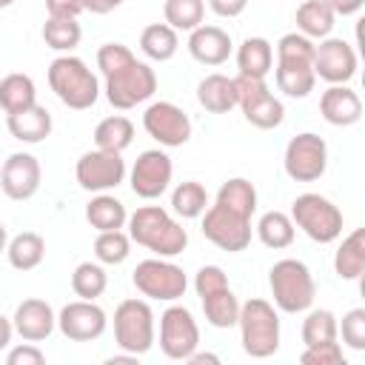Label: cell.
Listing matches in <instances>:
<instances>
[{
	"label": "cell",
	"instance_id": "6da1fadb",
	"mask_svg": "<svg viewBox=\"0 0 365 365\" xmlns=\"http://www.w3.org/2000/svg\"><path fill=\"white\" fill-rule=\"evenodd\" d=\"M128 234L157 257H177L188 245V231L160 205H140L128 217Z\"/></svg>",
	"mask_w": 365,
	"mask_h": 365
},
{
	"label": "cell",
	"instance_id": "7a4b0ae2",
	"mask_svg": "<svg viewBox=\"0 0 365 365\" xmlns=\"http://www.w3.org/2000/svg\"><path fill=\"white\" fill-rule=\"evenodd\" d=\"M48 86L57 94V100L74 111H86L100 97V83L94 71L74 54L54 57L48 66Z\"/></svg>",
	"mask_w": 365,
	"mask_h": 365
},
{
	"label": "cell",
	"instance_id": "3957f363",
	"mask_svg": "<svg viewBox=\"0 0 365 365\" xmlns=\"http://www.w3.org/2000/svg\"><path fill=\"white\" fill-rule=\"evenodd\" d=\"M268 288L274 297V305L285 314H302L314 305L317 282L302 259H279L268 271Z\"/></svg>",
	"mask_w": 365,
	"mask_h": 365
},
{
	"label": "cell",
	"instance_id": "277c9868",
	"mask_svg": "<svg viewBox=\"0 0 365 365\" xmlns=\"http://www.w3.org/2000/svg\"><path fill=\"white\" fill-rule=\"evenodd\" d=\"M240 342L254 359H265L279 348V314L268 299H248L240 308Z\"/></svg>",
	"mask_w": 365,
	"mask_h": 365
},
{
	"label": "cell",
	"instance_id": "5b68a950",
	"mask_svg": "<svg viewBox=\"0 0 365 365\" xmlns=\"http://www.w3.org/2000/svg\"><path fill=\"white\" fill-rule=\"evenodd\" d=\"M291 220L294 225L314 242L328 245L334 240H339L342 234V211L322 194H299L291 202Z\"/></svg>",
	"mask_w": 365,
	"mask_h": 365
},
{
	"label": "cell",
	"instance_id": "8992f818",
	"mask_svg": "<svg viewBox=\"0 0 365 365\" xmlns=\"http://www.w3.org/2000/svg\"><path fill=\"white\" fill-rule=\"evenodd\" d=\"M114 342L128 354H148L154 345V311L145 299H123L114 311Z\"/></svg>",
	"mask_w": 365,
	"mask_h": 365
},
{
	"label": "cell",
	"instance_id": "52a82bcc",
	"mask_svg": "<svg viewBox=\"0 0 365 365\" xmlns=\"http://www.w3.org/2000/svg\"><path fill=\"white\" fill-rule=\"evenodd\" d=\"M154 91H157V74L143 60H131L128 66L106 77V100L120 111H128L151 100Z\"/></svg>",
	"mask_w": 365,
	"mask_h": 365
},
{
	"label": "cell",
	"instance_id": "ba28073f",
	"mask_svg": "<svg viewBox=\"0 0 365 365\" xmlns=\"http://www.w3.org/2000/svg\"><path fill=\"white\" fill-rule=\"evenodd\" d=\"M131 282L143 297L160 299V302H174L188 288L185 271L180 265L168 262V257H151V259L137 262V268L131 274Z\"/></svg>",
	"mask_w": 365,
	"mask_h": 365
},
{
	"label": "cell",
	"instance_id": "9c48e42d",
	"mask_svg": "<svg viewBox=\"0 0 365 365\" xmlns=\"http://www.w3.org/2000/svg\"><path fill=\"white\" fill-rule=\"evenodd\" d=\"M237 94H240V108L245 114V120L254 128H277L285 120V106L282 100H277L268 88V83L262 77H245L237 74Z\"/></svg>",
	"mask_w": 365,
	"mask_h": 365
},
{
	"label": "cell",
	"instance_id": "30bf717a",
	"mask_svg": "<svg viewBox=\"0 0 365 365\" xmlns=\"http://www.w3.org/2000/svg\"><path fill=\"white\" fill-rule=\"evenodd\" d=\"M200 228H202V237L208 242H214L220 251L237 254V251H245L251 245V220L225 208L217 200H214V205L205 208Z\"/></svg>",
	"mask_w": 365,
	"mask_h": 365
},
{
	"label": "cell",
	"instance_id": "8fae6325",
	"mask_svg": "<svg viewBox=\"0 0 365 365\" xmlns=\"http://www.w3.org/2000/svg\"><path fill=\"white\" fill-rule=\"evenodd\" d=\"M285 174L294 182H314L325 174L328 168V145L319 134L314 131H302L297 137L288 140L285 145V157H282Z\"/></svg>",
	"mask_w": 365,
	"mask_h": 365
},
{
	"label": "cell",
	"instance_id": "7c38bea8",
	"mask_svg": "<svg viewBox=\"0 0 365 365\" xmlns=\"http://www.w3.org/2000/svg\"><path fill=\"white\" fill-rule=\"evenodd\" d=\"M74 177L80 182L83 191H111L125 180V160L120 151H106V148H94L86 151L77 165H74Z\"/></svg>",
	"mask_w": 365,
	"mask_h": 365
},
{
	"label": "cell",
	"instance_id": "4fadbf2b",
	"mask_svg": "<svg viewBox=\"0 0 365 365\" xmlns=\"http://www.w3.org/2000/svg\"><path fill=\"white\" fill-rule=\"evenodd\" d=\"M200 345V328L185 305H168L160 317V348L168 359H188Z\"/></svg>",
	"mask_w": 365,
	"mask_h": 365
},
{
	"label": "cell",
	"instance_id": "5bb4252c",
	"mask_svg": "<svg viewBox=\"0 0 365 365\" xmlns=\"http://www.w3.org/2000/svg\"><path fill=\"white\" fill-rule=\"evenodd\" d=\"M143 128L151 140H157L160 145L165 148H180L191 140V120L188 114L168 103V100H160V103H151L145 111H143Z\"/></svg>",
	"mask_w": 365,
	"mask_h": 365
},
{
	"label": "cell",
	"instance_id": "9a60e30c",
	"mask_svg": "<svg viewBox=\"0 0 365 365\" xmlns=\"http://www.w3.org/2000/svg\"><path fill=\"white\" fill-rule=\"evenodd\" d=\"M171 177H174V163L165 151L160 148H148L137 157V163L131 165V191L140 197V200H157L168 191L171 185Z\"/></svg>",
	"mask_w": 365,
	"mask_h": 365
},
{
	"label": "cell",
	"instance_id": "2e32d148",
	"mask_svg": "<svg viewBox=\"0 0 365 365\" xmlns=\"http://www.w3.org/2000/svg\"><path fill=\"white\" fill-rule=\"evenodd\" d=\"M108 317L94 299H74L57 314V328L71 342H91L106 334Z\"/></svg>",
	"mask_w": 365,
	"mask_h": 365
},
{
	"label": "cell",
	"instance_id": "e0dca14e",
	"mask_svg": "<svg viewBox=\"0 0 365 365\" xmlns=\"http://www.w3.org/2000/svg\"><path fill=\"white\" fill-rule=\"evenodd\" d=\"M359 66V54L354 51L351 43H345L342 37H325L317 46V57H314V71L319 80L339 86L348 83L356 74Z\"/></svg>",
	"mask_w": 365,
	"mask_h": 365
},
{
	"label": "cell",
	"instance_id": "ac0fdd59",
	"mask_svg": "<svg viewBox=\"0 0 365 365\" xmlns=\"http://www.w3.org/2000/svg\"><path fill=\"white\" fill-rule=\"evenodd\" d=\"M40 180H43V168L37 163L34 154L29 151H14L6 157L3 171H0V185L3 194L9 200H31L40 191Z\"/></svg>",
	"mask_w": 365,
	"mask_h": 365
},
{
	"label": "cell",
	"instance_id": "d6986e66",
	"mask_svg": "<svg viewBox=\"0 0 365 365\" xmlns=\"http://www.w3.org/2000/svg\"><path fill=\"white\" fill-rule=\"evenodd\" d=\"M14 331L20 334V339L26 342H43L51 336V331L57 328V314L46 299H23L14 308Z\"/></svg>",
	"mask_w": 365,
	"mask_h": 365
},
{
	"label": "cell",
	"instance_id": "ffe728a7",
	"mask_svg": "<svg viewBox=\"0 0 365 365\" xmlns=\"http://www.w3.org/2000/svg\"><path fill=\"white\" fill-rule=\"evenodd\" d=\"M319 114H322L325 123H331L336 128H348V125L359 123V117H362V100L345 83L328 86L322 91V97H319Z\"/></svg>",
	"mask_w": 365,
	"mask_h": 365
},
{
	"label": "cell",
	"instance_id": "44dd1931",
	"mask_svg": "<svg viewBox=\"0 0 365 365\" xmlns=\"http://www.w3.org/2000/svg\"><path fill=\"white\" fill-rule=\"evenodd\" d=\"M231 34L220 26H200L188 34V54L202 66H222L231 57Z\"/></svg>",
	"mask_w": 365,
	"mask_h": 365
},
{
	"label": "cell",
	"instance_id": "7402d4cb",
	"mask_svg": "<svg viewBox=\"0 0 365 365\" xmlns=\"http://www.w3.org/2000/svg\"><path fill=\"white\" fill-rule=\"evenodd\" d=\"M197 103L211 114H228L234 106H240L237 77H225V74L202 77L197 83Z\"/></svg>",
	"mask_w": 365,
	"mask_h": 365
},
{
	"label": "cell",
	"instance_id": "603a6c76",
	"mask_svg": "<svg viewBox=\"0 0 365 365\" xmlns=\"http://www.w3.org/2000/svg\"><path fill=\"white\" fill-rule=\"evenodd\" d=\"M6 125L11 131L14 140L20 143H43L48 134H51V114L46 106H31L26 111H17V114H6Z\"/></svg>",
	"mask_w": 365,
	"mask_h": 365
},
{
	"label": "cell",
	"instance_id": "cb8c5ba5",
	"mask_svg": "<svg viewBox=\"0 0 365 365\" xmlns=\"http://www.w3.org/2000/svg\"><path fill=\"white\" fill-rule=\"evenodd\" d=\"M336 26V11L325 0H305L297 6V29L311 40L331 37Z\"/></svg>",
	"mask_w": 365,
	"mask_h": 365
},
{
	"label": "cell",
	"instance_id": "d4e9b609",
	"mask_svg": "<svg viewBox=\"0 0 365 365\" xmlns=\"http://www.w3.org/2000/svg\"><path fill=\"white\" fill-rule=\"evenodd\" d=\"M237 68L245 77H268L274 68V46L265 37H245L237 48Z\"/></svg>",
	"mask_w": 365,
	"mask_h": 365
},
{
	"label": "cell",
	"instance_id": "484cf974",
	"mask_svg": "<svg viewBox=\"0 0 365 365\" xmlns=\"http://www.w3.org/2000/svg\"><path fill=\"white\" fill-rule=\"evenodd\" d=\"M128 211H125V205L117 200V197H111V194H97V197H91V202L86 205V220H88V225L94 228V231H117V228H125L128 225Z\"/></svg>",
	"mask_w": 365,
	"mask_h": 365
},
{
	"label": "cell",
	"instance_id": "4316f807",
	"mask_svg": "<svg viewBox=\"0 0 365 365\" xmlns=\"http://www.w3.org/2000/svg\"><path fill=\"white\" fill-rule=\"evenodd\" d=\"M0 106L6 114H17V111H26L31 106H37V86L29 74H6L0 80Z\"/></svg>",
	"mask_w": 365,
	"mask_h": 365
},
{
	"label": "cell",
	"instance_id": "83f0119b",
	"mask_svg": "<svg viewBox=\"0 0 365 365\" xmlns=\"http://www.w3.org/2000/svg\"><path fill=\"white\" fill-rule=\"evenodd\" d=\"M6 257L17 271H34L46 257V240L37 231H20L9 240Z\"/></svg>",
	"mask_w": 365,
	"mask_h": 365
},
{
	"label": "cell",
	"instance_id": "f1b7e54d",
	"mask_svg": "<svg viewBox=\"0 0 365 365\" xmlns=\"http://www.w3.org/2000/svg\"><path fill=\"white\" fill-rule=\"evenodd\" d=\"M140 48L148 60L154 63H165L177 54L180 48V37H177V29L168 26V23H151L143 29L140 34Z\"/></svg>",
	"mask_w": 365,
	"mask_h": 365
},
{
	"label": "cell",
	"instance_id": "f546056e",
	"mask_svg": "<svg viewBox=\"0 0 365 365\" xmlns=\"http://www.w3.org/2000/svg\"><path fill=\"white\" fill-rule=\"evenodd\" d=\"M334 271L339 279H359L365 271V228H356L342 240L334 254Z\"/></svg>",
	"mask_w": 365,
	"mask_h": 365
},
{
	"label": "cell",
	"instance_id": "4dcf8cb0",
	"mask_svg": "<svg viewBox=\"0 0 365 365\" xmlns=\"http://www.w3.org/2000/svg\"><path fill=\"white\" fill-rule=\"evenodd\" d=\"M200 302H202V314H205V319H208V325H214V328H231V325H237L240 322V302H237V297H234V291L225 285V288H217V291H211V294H205V297H200Z\"/></svg>",
	"mask_w": 365,
	"mask_h": 365
},
{
	"label": "cell",
	"instance_id": "1f68e13d",
	"mask_svg": "<svg viewBox=\"0 0 365 365\" xmlns=\"http://www.w3.org/2000/svg\"><path fill=\"white\" fill-rule=\"evenodd\" d=\"M274 80H277V88H279L285 97L302 100V97H308V94L314 91L317 71H314V66L277 63V68H274Z\"/></svg>",
	"mask_w": 365,
	"mask_h": 365
},
{
	"label": "cell",
	"instance_id": "d6a6232c",
	"mask_svg": "<svg viewBox=\"0 0 365 365\" xmlns=\"http://www.w3.org/2000/svg\"><path fill=\"white\" fill-rule=\"evenodd\" d=\"M294 234H297V225L291 220V214L285 211H265L257 222V237L265 248H288L294 242Z\"/></svg>",
	"mask_w": 365,
	"mask_h": 365
},
{
	"label": "cell",
	"instance_id": "836d02e7",
	"mask_svg": "<svg viewBox=\"0 0 365 365\" xmlns=\"http://www.w3.org/2000/svg\"><path fill=\"white\" fill-rule=\"evenodd\" d=\"M134 140V123L123 114H114V117H106L97 123L94 128V145L97 148H106V151H125Z\"/></svg>",
	"mask_w": 365,
	"mask_h": 365
},
{
	"label": "cell",
	"instance_id": "e575fe53",
	"mask_svg": "<svg viewBox=\"0 0 365 365\" xmlns=\"http://www.w3.org/2000/svg\"><path fill=\"white\" fill-rule=\"evenodd\" d=\"M217 202H222L225 208H231V211H237V214H242V217L251 220L254 211H257V188L245 177H231V180H225L220 185Z\"/></svg>",
	"mask_w": 365,
	"mask_h": 365
},
{
	"label": "cell",
	"instance_id": "d590c367",
	"mask_svg": "<svg viewBox=\"0 0 365 365\" xmlns=\"http://www.w3.org/2000/svg\"><path fill=\"white\" fill-rule=\"evenodd\" d=\"M208 208V194L197 180H185L171 191V211L182 220H197Z\"/></svg>",
	"mask_w": 365,
	"mask_h": 365
},
{
	"label": "cell",
	"instance_id": "8d00e7d4",
	"mask_svg": "<svg viewBox=\"0 0 365 365\" xmlns=\"http://www.w3.org/2000/svg\"><path fill=\"white\" fill-rule=\"evenodd\" d=\"M83 29L77 17H48L43 23V43L54 51H71L80 46Z\"/></svg>",
	"mask_w": 365,
	"mask_h": 365
},
{
	"label": "cell",
	"instance_id": "74e56055",
	"mask_svg": "<svg viewBox=\"0 0 365 365\" xmlns=\"http://www.w3.org/2000/svg\"><path fill=\"white\" fill-rule=\"evenodd\" d=\"M163 17L177 31H194L202 26L205 17V0H165Z\"/></svg>",
	"mask_w": 365,
	"mask_h": 365
},
{
	"label": "cell",
	"instance_id": "f35d334b",
	"mask_svg": "<svg viewBox=\"0 0 365 365\" xmlns=\"http://www.w3.org/2000/svg\"><path fill=\"white\" fill-rule=\"evenodd\" d=\"M334 339H339V322H336L334 311H328V308L308 311V317L302 319V342L322 345V342H334Z\"/></svg>",
	"mask_w": 365,
	"mask_h": 365
},
{
	"label": "cell",
	"instance_id": "ab89813d",
	"mask_svg": "<svg viewBox=\"0 0 365 365\" xmlns=\"http://www.w3.org/2000/svg\"><path fill=\"white\" fill-rule=\"evenodd\" d=\"M131 234H125L123 228L117 231H97V240H94V257L103 262V265H120L128 259L131 254Z\"/></svg>",
	"mask_w": 365,
	"mask_h": 365
},
{
	"label": "cell",
	"instance_id": "60d3db41",
	"mask_svg": "<svg viewBox=\"0 0 365 365\" xmlns=\"http://www.w3.org/2000/svg\"><path fill=\"white\" fill-rule=\"evenodd\" d=\"M108 285V277H106V268L103 262H80L71 274V291L80 297V299H97L103 297Z\"/></svg>",
	"mask_w": 365,
	"mask_h": 365
},
{
	"label": "cell",
	"instance_id": "b9f144b4",
	"mask_svg": "<svg viewBox=\"0 0 365 365\" xmlns=\"http://www.w3.org/2000/svg\"><path fill=\"white\" fill-rule=\"evenodd\" d=\"M317 57V46L311 37H305L302 31H291L282 34L277 43V63H299V66H314Z\"/></svg>",
	"mask_w": 365,
	"mask_h": 365
},
{
	"label": "cell",
	"instance_id": "7bdbcfd3",
	"mask_svg": "<svg viewBox=\"0 0 365 365\" xmlns=\"http://www.w3.org/2000/svg\"><path fill=\"white\" fill-rule=\"evenodd\" d=\"M339 336L351 351H365V308H351L342 317Z\"/></svg>",
	"mask_w": 365,
	"mask_h": 365
},
{
	"label": "cell",
	"instance_id": "ee69618b",
	"mask_svg": "<svg viewBox=\"0 0 365 365\" xmlns=\"http://www.w3.org/2000/svg\"><path fill=\"white\" fill-rule=\"evenodd\" d=\"M131 60H137L134 54H131V48L128 46H123V43H106V46H100L97 48V68L103 71V77H108V74H114V71H120L123 66H128Z\"/></svg>",
	"mask_w": 365,
	"mask_h": 365
},
{
	"label": "cell",
	"instance_id": "f6af8a7d",
	"mask_svg": "<svg viewBox=\"0 0 365 365\" xmlns=\"http://www.w3.org/2000/svg\"><path fill=\"white\" fill-rule=\"evenodd\" d=\"M299 362L302 365H345V354H342V345L334 339L322 345H305Z\"/></svg>",
	"mask_w": 365,
	"mask_h": 365
},
{
	"label": "cell",
	"instance_id": "bcb514c9",
	"mask_svg": "<svg viewBox=\"0 0 365 365\" xmlns=\"http://www.w3.org/2000/svg\"><path fill=\"white\" fill-rule=\"evenodd\" d=\"M228 285V277H225V271L220 268V265H202L200 271H197V277H194V291H197V297H205V294H211V291H217V288H225Z\"/></svg>",
	"mask_w": 365,
	"mask_h": 365
},
{
	"label": "cell",
	"instance_id": "7dc6e473",
	"mask_svg": "<svg viewBox=\"0 0 365 365\" xmlns=\"http://www.w3.org/2000/svg\"><path fill=\"white\" fill-rule=\"evenodd\" d=\"M43 362H46V354L34 342H23V345L11 348L3 359V365H43Z\"/></svg>",
	"mask_w": 365,
	"mask_h": 365
},
{
	"label": "cell",
	"instance_id": "c3c4849f",
	"mask_svg": "<svg viewBox=\"0 0 365 365\" xmlns=\"http://www.w3.org/2000/svg\"><path fill=\"white\" fill-rule=\"evenodd\" d=\"M48 17H77L86 11V0H46Z\"/></svg>",
	"mask_w": 365,
	"mask_h": 365
},
{
	"label": "cell",
	"instance_id": "681fc988",
	"mask_svg": "<svg viewBox=\"0 0 365 365\" xmlns=\"http://www.w3.org/2000/svg\"><path fill=\"white\" fill-rule=\"evenodd\" d=\"M248 0H208V9L217 17H240L245 11Z\"/></svg>",
	"mask_w": 365,
	"mask_h": 365
},
{
	"label": "cell",
	"instance_id": "f907efd6",
	"mask_svg": "<svg viewBox=\"0 0 365 365\" xmlns=\"http://www.w3.org/2000/svg\"><path fill=\"white\" fill-rule=\"evenodd\" d=\"M334 11H336V17L342 14V17H348V14H356L362 6H365V0H325Z\"/></svg>",
	"mask_w": 365,
	"mask_h": 365
},
{
	"label": "cell",
	"instance_id": "816d5d0a",
	"mask_svg": "<svg viewBox=\"0 0 365 365\" xmlns=\"http://www.w3.org/2000/svg\"><path fill=\"white\" fill-rule=\"evenodd\" d=\"M123 3L125 0H86V11H91V14H108L117 6H123Z\"/></svg>",
	"mask_w": 365,
	"mask_h": 365
},
{
	"label": "cell",
	"instance_id": "f5cc1de1",
	"mask_svg": "<svg viewBox=\"0 0 365 365\" xmlns=\"http://www.w3.org/2000/svg\"><path fill=\"white\" fill-rule=\"evenodd\" d=\"M11 331H14V319L11 317H0V348H6L11 342Z\"/></svg>",
	"mask_w": 365,
	"mask_h": 365
},
{
	"label": "cell",
	"instance_id": "db71d44e",
	"mask_svg": "<svg viewBox=\"0 0 365 365\" xmlns=\"http://www.w3.org/2000/svg\"><path fill=\"white\" fill-rule=\"evenodd\" d=\"M185 362H191V365H202V362H214V365H217V362H220V356H214V354H197V351H194V354H191V356H188Z\"/></svg>",
	"mask_w": 365,
	"mask_h": 365
},
{
	"label": "cell",
	"instance_id": "11a10c76",
	"mask_svg": "<svg viewBox=\"0 0 365 365\" xmlns=\"http://www.w3.org/2000/svg\"><path fill=\"white\" fill-rule=\"evenodd\" d=\"M354 37H356V43L365 40V14H359V20H356V26H354Z\"/></svg>",
	"mask_w": 365,
	"mask_h": 365
},
{
	"label": "cell",
	"instance_id": "9f6ffc18",
	"mask_svg": "<svg viewBox=\"0 0 365 365\" xmlns=\"http://www.w3.org/2000/svg\"><path fill=\"white\" fill-rule=\"evenodd\" d=\"M356 282H359V294H362V299H365V271L359 274V279H356Z\"/></svg>",
	"mask_w": 365,
	"mask_h": 365
},
{
	"label": "cell",
	"instance_id": "6f0895ef",
	"mask_svg": "<svg viewBox=\"0 0 365 365\" xmlns=\"http://www.w3.org/2000/svg\"><path fill=\"white\" fill-rule=\"evenodd\" d=\"M11 3H14V0H0V6H3V9H9Z\"/></svg>",
	"mask_w": 365,
	"mask_h": 365
},
{
	"label": "cell",
	"instance_id": "680465c9",
	"mask_svg": "<svg viewBox=\"0 0 365 365\" xmlns=\"http://www.w3.org/2000/svg\"><path fill=\"white\" fill-rule=\"evenodd\" d=\"M362 91H365V68H362Z\"/></svg>",
	"mask_w": 365,
	"mask_h": 365
}]
</instances>
